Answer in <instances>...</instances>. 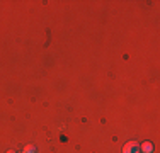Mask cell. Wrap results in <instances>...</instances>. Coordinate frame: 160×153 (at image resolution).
I'll return each instance as SVG.
<instances>
[{
	"instance_id": "2",
	"label": "cell",
	"mask_w": 160,
	"mask_h": 153,
	"mask_svg": "<svg viewBox=\"0 0 160 153\" xmlns=\"http://www.w3.org/2000/svg\"><path fill=\"white\" fill-rule=\"evenodd\" d=\"M140 150H142V153H152V151H153V145L148 143V141H145V143L142 145V148H140Z\"/></svg>"
},
{
	"instance_id": "4",
	"label": "cell",
	"mask_w": 160,
	"mask_h": 153,
	"mask_svg": "<svg viewBox=\"0 0 160 153\" xmlns=\"http://www.w3.org/2000/svg\"><path fill=\"white\" fill-rule=\"evenodd\" d=\"M7 153H14V151H12V150H10V151H7Z\"/></svg>"
},
{
	"instance_id": "1",
	"label": "cell",
	"mask_w": 160,
	"mask_h": 153,
	"mask_svg": "<svg viewBox=\"0 0 160 153\" xmlns=\"http://www.w3.org/2000/svg\"><path fill=\"white\" fill-rule=\"evenodd\" d=\"M123 153H140V145L136 141H129L123 146Z\"/></svg>"
},
{
	"instance_id": "3",
	"label": "cell",
	"mask_w": 160,
	"mask_h": 153,
	"mask_svg": "<svg viewBox=\"0 0 160 153\" xmlns=\"http://www.w3.org/2000/svg\"><path fill=\"white\" fill-rule=\"evenodd\" d=\"M24 153H34V146L32 145H28V146L24 148Z\"/></svg>"
}]
</instances>
